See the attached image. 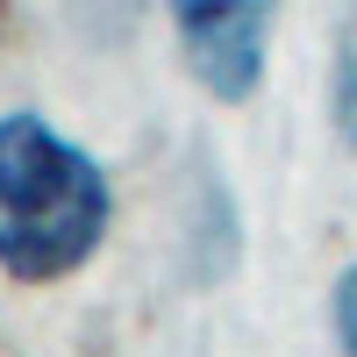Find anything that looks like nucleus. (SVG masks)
Wrapping results in <instances>:
<instances>
[{
    "label": "nucleus",
    "mask_w": 357,
    "mask_h": 357,
    "mask_svg": "<svg viewBox=\"0 0 357 357\" xmlns=\"http://www.w3.org/2000/svg\"><path fill=\"white\" fill-rule=\"evenodd\" d=\"M329 321H336V350H343V357H357V264H343V272H336Z\"/></svg>",
    "instance_id": "obj_4"
},
{
    "label": "nucleus",
    "mask_w": 357,
    "mask_h": 357,
    "mask_svg": "<svg viewBox=\"0 0 357 357\" xmlns=\"http://www.w3.org/2000/svg\"><path fill=\"white\" fill-rule=\"evenodd\" d=\"M172 36L186 50L193 79L207 86L215 100H250L257 79H264V43H272V8L257 0H186L172 15Z\"/></svg>",
    "instance_id": "obj_2"
},
{
    "label": "nucleus",
    "mask_w": 357,
    "mask_h": 357,
    "mask_svg": "<svg viewBox=\"0 0 357 357\" xmlns=\"http://www.w3.org/2000/svg\"><path fill=\"white\" fill-rule=\"evenodd\" d=\"M114 222L107 172L43 114H0V272L22 286L72 279Z\"/></svg>",
    "instance_id": "obj_1"
},
{
    "label": "nucleus",
    "mask_w": 357,
    "mask_h": 357,
    "mask_svg": "<svg viewBox=\"0 0 357 357\" xmlns=\"http://www.w3.org/2000/svg\"><path fill=\"white\" fill-rule=\"evenodd\" d=\"M329 122H336V136L357 151V15L343 22V36H336V72H329Z\"/></svg>",
    "instance_id": "obj_3"
}]
</instances>
